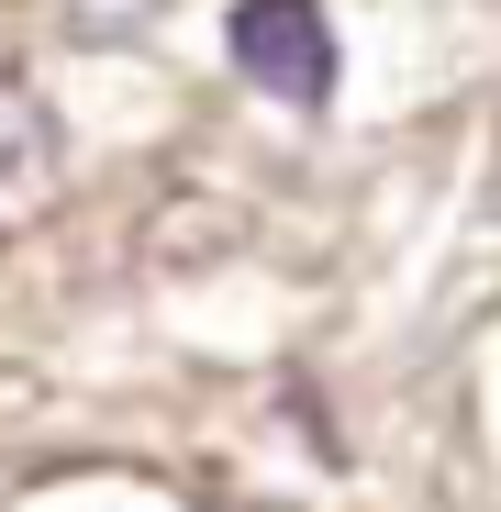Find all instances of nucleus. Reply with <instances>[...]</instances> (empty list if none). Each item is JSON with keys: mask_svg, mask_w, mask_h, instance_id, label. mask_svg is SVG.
Masks as SVG:
<instances>
[{"mask_svg": "<svg viewBox=\"0 0 501 512\" xmlns=\"http://www.w3.org/2000/svg\"><path fill=\"white\" fill-rule=\"evenodd\" d=\"M223 45H234V67L257 78L268 101H290V112H323L334 78H346V56H334V12H323V0H234Z\"/></svg>", "mask_w": 501, "mask_h": 512, "instance_id": "nucleus-1", "label": "nucleus"}, {"mask_svg": "<svg viewBox=\"0 0 501 512\" xmlns=\"http://www.w3.org/2000/svg\"><path fill=\"white\" fill-rule=\"evenodd\" d=\"M56 179H67V134H56V112H45L34 78L0 67V245L56 212Z\"/></svg>", "mask_w": 501, "mask_h": 512, "instance_id": "nucleus-2", "label": "nucleus"}]
</instances>
